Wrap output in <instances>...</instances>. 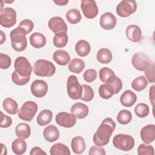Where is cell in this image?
<instances>
[{
	"mask_svg": "<svg viewBox=\"0 0 155 155\" xmlns=\"http://www.w3.org/2000/svg\"><path fill=\"white\" fill-rule=\"evenodd\" d=\"M115 128L116 124L111 118L104 119L93 136V140L94 144L100 147L106 145L109 142Z\"/></svg>",
	"mask_w": 155,
	"mask_h": 155,
	"instance_id": "6da1fadb",
	"label": "cell"
},
{
	"mask_svg": "<svg viewBox=\"0 0 155 155\" xmlns=\"http://www.w3.org/2000/svg\"><path fill=\"white\" fill-rule=\"evenodd\" d=\"M26 35L25 31L19 27L10 32L11 45L13 50L16 51H22L26 48L27 46Z\"/></svg>",
	"mask_w": 155,
	"mask_h": 155,
	"instance_id": "7a4b0ae2",
	"label": "cell"
},
{
	"mask_svg": "<svg viewBox=\"0 0 155 155\" xmlns=\"http://www.w3.org/2000/svg\"><path fill=\"white\" fill-rule=\"evenodd\" d=\"M34 73L40 77H50L56 71L54 65L50 61L45 59L37 60L33 65Z\"/></svg>",
	"mask_w": 155,
	"mask_h": 155,
	"instance_id": "3957f363",
	"label": "cell"
},
{
	"mask_svg": "<svg viewBox=\"0 0 155 155\" xmlns=\"http://www.w3.org/2000/svg\"><path fill=\"white\" fill-rule=\"evenodd\" d=\"M113 144L114 147L120 150L128 151L133 148L134 140L132 136L128 134H119L113 137Z\"/></svg>",
	"mask_w": 155,
	"mask_h": 155,
	"instance_id": "277c9868",
	"label": "cell"
},
{
	"mask_svg": "<svg viewBox=\"0 0 155 155\" xmlns=\"http://www.w3.org/2000/svg\"><path fill=\"white\" fill-rule=\"evenodd\" d=\"M38 108V107L36 102L31 101H27L18 110V117L22 120L30 122L34 118Z\"/></svg>",
	"mask_w": 155,
	"mask_h": 155,
	"instance_id": "5b68a950",
	"label": "cell"
},
{
	"mask_svg": "<svg viewBox=\"0 0 155 155\" xmlns=\"http://www.w3.org/2000/svg\"><path fill=\"white\" fill-rule=\"evenodd\" d=\"M82 91V85L79 84L76 76L70 75L67 82V92L68 96L74 100L81 99Z\"/></svg>",
	"mask_w": 155,
	"mask_h": 155,
	"instance_id": "8992f818",
	"label": "cell"
},
{
	"mask_svg": "<svg viewBox=\"0 0 155 155\" xmlns=\"http://www.w3.org/2000/svg\"><path fill=\"white\" fill-rule=\"evenodd\" d=\"M16 22V11L11 7H5L1 10L0 24L5 28L13 27Z\"/></svg>",
	"mask_w": 155,
	"mask_h": 155,
	"instance_id": "52a82bcc",
	"label": "cell"
},
{
	"mask_svg": "<svg viewBox=\"0 0 155 155\" xmlns=\"http://www.w3.org/2000/svg\"><path fill=\"white\" fill-rule=\"evenodd\" d=\"M137 9V3L133 0H123L116 7V13L118 16L125 18L134 13Z\"/></svg>",
	"mask_w": 155,
	"mask_h": 155,
	"instance_id": "ba28073f",
	"label": "cell"
},
{
	"mask_svg": "<svg viewBox=\"0 0 155 155\" xmlns=\"http://www.w3.org/2000/svg\"><path fill=\"white\" fill-rule=\"evenodd\" d=\"M15 71L21 76H30L32 67L28 59L24 56L18 57L14 63Z\"/></svg>",
	"mask_w": 155,
	"mask_h": 155,
	"instance_id": "9c48e42d",
	"label": "cell"
},
{
	"mask_svg": "<svg viewBox=\"0 0 155 155\" xmlns=\"http://www.w3.org/2000/svg\"><path fill=\"white\" fill-rule=\"evenodd\" d=\"M132 65L139 71H145L151 64L149 57L142 52L134 54L131 59Z\"/></svg>",
	"mask_w": 155,
	"mask_h": 155,
	"instance_id": "30bf717a",
	"label": "cell"
},
{
	"mask_svg": "<svg viewBox=\"0 0 155 155\" xmlns=\"http://www.w3.org/2000/svg\"><path fill=\"white\" fill-rule=\"evenodd\" d=\"M83 14L88 19L94 18L98 14V7L94 0H85L81 2Z\"/></svg>",
	"mask_w": 155,
	"mask_h": 155,
	"instance_id": "8fae6325",
	"label": "cell"
},
{
	"mask_svg": "<svg viewBox=\"0 0 155 155\" xmlns=\"http://www.w3.org/2000/svg\"><path fill=\"white\" fill-rule=\"evenodd\" d=\"M55 120L59 126L65 128H71L75 125L76 117L72 113L60 112L56 114Z\"/></svg>",
	"mask_w": 155,
	"mask_h": 155,
	"instance_id": "7c38bea8",
	"label": "cell"
},
{
	"mask_svg": "<svg viewBox=\"0 0 155 155\" xmlns=\"http://www.w3.org/2000/svg\"><path fill=\"white\" fill-rule=\"evenodd\" d=\"M30 90L35 97H42L48 91V85L45 81L37 79L32 82L30 86Z\"/></svg>",
	"mask_w": 155,
	"mask_h": 155,
	"instance_id": "4fadbf2b",
	"label": "cell"
},
{
	"mask_svg": "<svg viewBox=\"0 0 155 155\" xmlns=\"http://www.w3.org/2000/svg\"><path fill=\"white\" fill-rule=\"evenodd\" d=\"M50 29L56 33L67 31V25L64 19L59 16H54L51 18L48 23Z\"/></svg>",
	"mask_w": 155,
	"mask_h": 155,
	"instance_id": "5bb4252c",
	"label": "cell"
},
{
	"mask_svg": "<svg viewBox=\"0 0 155 155\" xmlns=\"http://www.w3.org/2000/svg\"><path fill=\"white\" fill-rule=\"evenodd\" d=\"M99 22L102 28L107 30H110L115 27L116 25V18L113 13L106 12L101 16Z\"/></svg>",
	"mask_w": 155,
	"mask_h": 155,
	"instance_id": "9a60e30c",
	"label": "cell"
},
{
	"mask_svg": "<svg viewBox=\"0 0 155 155\" xmlns=\"http://www.w3.org/2000/svg\"><path fill=\"white\" fill-rule=\"evenodd\" d=\"M142 140L148 144L153 142L155 139V127L153 124L147 125L143 127L140 133Z\"/></svg>",
	"mask_w": 155,
	"mask_h": 155,
	"instance_id": "2e32d148",
	"label": "cell"
},
{
	"mask_svg": "<svg viewBox=\"0 0 155 155\" xmlns=\"http://www.w3.org/2000/svg\"><path fill=\"white\" fill-rule=\"evenodd\" d=\"M71 113L74 114L78 119H84L87 116L89 109L87 105L81 102L74 104L70 109Z\"/></svg>",
	"mask_w": 155,
	"mask_h": 155,
	"instance_id": "e0dca14e",
	"label": "cell"
},
{
	"mask_svg": "<svg viewBox=\"0 0 155 155\" xmlns=\"http://www.w3.org/2000/svg\"><path fill=\"white\" fill-rule=\"evenodd\" d=\"M125 33L127 38L131 42H137L142 38V31L140 27L136 25H130L127 27Z\"/></svg>",
	"mask_w": 155,
	"mask_h": 155,
	"instance_id": "ac0fdd59",
	"label": "cell"
},
{
	"mask_svg": "<svg viewBox=\"0 0 155 155\" xmlns=\"http://www.w3.org/2000/svg\"><path fill=\"white\" fill-rule=\"evenodd\" d=\"M43 136L45 140L49 142H53L59 137V131L58 128L53 125L47 126L43 131Z\"/></svg>",
	"mask_w": 155,
	"mask_h": 155,
	"instance_id": "d6986e66",
	"label": "cell"
},
{
	"mask_svg": "<svg viewBox=\"0 0 155 155\" xmlns=\"http://www.w3.org/2000/svg\"><path fill=\"white\" fill-rule=\"evenodd\" d=\"M137 100L136 94L130 90H125L120 97L121 104L126 107H130L134 105Z\"/></svg>",
	"mask_w": 155,
	"mask_h": 155,
	"instance_id": "ffe728a7",
	"label": "cell"
},
{
	"mask_svg": "<svg viewBox=\"0 0 155 155\" xmlns=\"http://www.w3.org/2000/svg\"><path fill=\"white\" fill-rule=\"evenodd\" d=\"M71 147L75 154H80L84 152L86 148L84 139L81 136H76L71 140Z\"/></svg>",
	"mask_w": 155,
	"mask_h": 155,
	"instance_id": "44dd1931",
	"label": "cell"
},
{
	"mask_svg": "<svg viewBox=\"0 0 155 155\" xmlns=\"http://www.w3.org/2000/svg\"><path fill=\"white\" fill-rule=\"evenodd\" d=\"M54 61L59 65H66L70 61V54L65 50H58L53 54Z\"/></svg>",
	"mask_w": 155,
	"mask_h": 155,
	"instance_id": "7402d4cb",
	"label": "cell"
},
{
	"mask_svg": "<svg viewBox=\"0 0 155 155\" xmlns=\"http://www.w3.org/2000/svg\"><path fill=\"white\" fill-rule=\"evenodd\" d=\"M46 41L45 36L41 33L36 32L30 36V43L36 48H41L45 46Z\"/></svg>",
	"mask_w": 155,
	"mask_h": 155,
	"instance_id": "603a6c76",
	"label": "cell"
},
{
	"mask_svg": "<svg viewBox=\"0 0 155 155\" xmlns=\"http://www.w3.org/2000/svg\"><path fill=\"white\" fill-rule=\"evenodd\" d=\"M90 50L91 47L90 44L85 40H80L76 44L75 51L81 57L87 56L90 53Z\"/></svg>",
	"mask_w": 155,
	"mask_h": 155,
	"instance_id": "cb8c5ba5",
	"label": "cell"
},
{
	"mask_svg": "<svg viewBox=\"0 0 155 155\" xmlns=\"http://www.w3.org/2000/svg\"><path fill=\"white\" fill-rule=\"evenodd\" d=\"M12 149L16 154H23L27 150V143L23 139L18 137V139H16L13 141Z\"/></svg>",
	"mask_w": 155,
	"mask_h": 155,
	"instance_id": "d4e9b609",
	"label": "cell"
},
{
	"mask_svg": "<svg viewBox=\"0 0 155 155\" xmlns=\"http://www.w3.org/2000/svg\"><path fill=\"white\" fill-rule=\"evenodd\" d=\"M15 133L19 138L26 139L30 135L31 128L26 123H19L16 127Z\"/></svg>",
	"mask_w": 155,
	"mask_h": 155,
	"instance_id": "484cf974",
	"label": "cell"
},
{
	"mask_svg": "<svg viewBox=\"0 0 155 155\" xmlns=\"http://www.w3.org/2000/svg\"><path fill=\"white\" fill-rule=\"evenodd\" d=\"M3 108L8 114H15L18 112V105L17 102L10 97L4 99L2 103Z\"/></svg>",
	"mask_w": 155,
	"mask_h": 155,
	"instance_id": "4316f807",
	"label": "cell"
},
{
	"mask_svg": "<svg viewBox=\"0 0 155 155\" xmlns=\"http://www.w3.org/2000/svg\"><path fill=\"white\" fill-rule=\"evenodd\" d=\"M53 117V113L49 110H42L37 116V123L41 126H45L51 122Z\"/></svg>",
	"mask_w": 155,
	"mask_h": 155,
	"instance_id": "83f0119b",
	"label": "cell"
},
{
	"mask_svg": "<svg viewBox=\"0 0 155 155\" xmlns=\"http://www.w3.org/2000/svg\"><path fill=\"white\" fill-rule=\"evenodd\" d=\"M97 60L102 64H108L112 60V53L106 48H101L97 53Z\"/></svg>",
	"mask_w": 155,
	"mask_h": 155,
	"instance_id": "f1b7e54d",
	"label": "cell"
},
{
	"mask_svg": "<svg viewBox=\"0 0 155 155\" xmlns=\"http://www.w3.org/2000/svg\"><path fill=\"white\" fill-rule=\"evenodd\" d=\"M50 153L51 155H70L69 148L62 143L54 144L50 148Z\"/></svg>",
	"mask_w": 155,
	"mask_h": 155,
	"instance_id": "f546056e",
	"label": "cell"
},
{
	"mask_svg": "<svg viewBox=\"0 0 155 155\" xmlns=\"http://www.w3.org/2000/svg\"><path fill=\"white\" fill-rule=\"evenodd\" d=\"M85 62L82 59L75 58L71 61L68 65V70L74 73H80L85 68Z\"/></svg>",
	"mask_w": 155,
	"mask_h": 155,
	"instance_id": "4dcf8cb0",
	"label": "cell"
},
{
	"mask_svg": "<svg viewBox=\"0 0 155 155\" xmlns=\"http://www.w3.org/2000/svg\"><path fill=\"white\" fill-rule=\"evenodd\" d=\"M68 38L67 33L61 32L56 33L53 37V42L57 48H62L65 47L68 42Z\"/></svg>",
	"mask_w": 155,
	"mask_h": 155,
	"instance_id": "1f68e13d",
	"label": "cell"
},
{
	"mask_svg": "<svg viewBox=\"0 0 155 155\" xmlns=\"http://www.w3.org/2000/svg\"><path fill=\"white\" fill-rule=\"evenodd\" d=\"M65 17L68 22L72 24L79 22L82 18L79 10L76 8H71L68 10L65 14Z\"/></svg>",
	"mask_w": 155,
	"mask_h": 155,
	"instance_id": "d6a6232c",
	"label": "cell"
},
{
	"mask_svg": "<svg viewBox=\"0 0 155 155\" xmlns=\"http://www.w3.org/2000/svg\"><path fill=\"white\" fill-rule=\"evenodd\" d=\"M99 74L100 80L105 84L109 82L116 76L114 71L108 67L102 68L99 70Z\"/></svg>",
	"mask_w": 155,
	"mask_h": 155,
	"instance_id": "836d02e7",
	"label": "cell"
},
{
	"mask_svg": "<svg viewBox=\"0 0 155 155\" xmlns=\"http://www.w3.org/2000/svg\"><path fill=\"white\" fill-rule=\"evenodd\" d=\"M148 85V81L143 76H139L135 78L131 82V87L137 91H140L144 90Z\"/></svg>",
	"mask_w": 155,
	"mask_h": 155,
	"instance_id": "e575fe53",
	"label": "cell"
},
{
	"mask_svg": "<svg viewBox=\"0 0 155 155\" xmlns=\"http://www.w3.org/2000/svg\"><path fill=\"white\" fill-rule=\"evenodd\" d=\"M132 119V114L128 110H122L120 111L117 116V122L122 125H126L130 122Z\"/></svg>",
	"mask_w": 155,
	"mask_h": 155,
	"instance_id": "d590c367",
	"label": "cell"
},
{
	"mask_svg": "<svg viewBox=\"0 0 155 155\" xmlns=\"http://www.w3.org/2000/svg\"><path fill=\"white\" fill-rule=\"evenodd\" d=\"M106 84L110 87L114 94H117L122 88V82L121 79L116 76L111 81L106 83Z\"/></svg>",
	"mask_w": 155,
	"mask_h": 155,
	"instance_id": "8d00e7d4",
	"label": "cell"
},
{
	"mask_svg": "<svg viewBox=\"0 0 155 155\" xmlns=\"http://www.w3.org/2000/svg\"><path fill=\"white\" fill-rule=\"evenodd\" d=\"M82 91L81 99L85 102L91 101L94 97V91L93 88L90 85L86 84L82 85Z\"/></svg>",
	"mask_w": 155,
	"mask_h": 155,
	"instance_id": "74e56055",
	"label": "cell"
},
{
	"mask_svg": "<svg viewBox=\"0 0 155 155\" xmlns=\"http://www.w3.org/2000/svg\"><path fill=\"white\" fill-rule=\"evenodd\" d=\"M134 112L137 116L140 118L147 117L150 112L149 107L145 103H139L134 108Z\"/></svg>",
	"mask_w": 155,
	"mask_h": 155,
	"instance_id": "f35d334b",
	"label": "cell"
},
{
	"mask_svg": "<svg viewBox=\"0 0 155 155\" xmlns=\"http://www.w3.org/2000/svg\"><path fill=\"white\" fill-rule=\"evenodd\" d=\"M12 79L15 84L18 85H24L28 82L30 79V76H21L16 71H15L12 74Z\"/></svg>",
	"mask_w": 155,
	"mask_h": 155,
	"instance_id": "ab89813d",
	"label": "cell"
},
{
	"mask_svg": "<svg viewBox=\"0 0 155 155\" xmlns=\"http://www.w3.org/2000/svg\"><path fill=\"white\" fill-rule=\"evenodd\" d=\"M99 94L100 96L104 99H110L114 94L111 90L106 84L100 85L99 88Z\"/></svg>",
	"mask_w": 155,
	"mask_h": 155,
	"instance_id": "60d3db41",
	"label": "cell"
},
{
	"mask_svg": "<svg viewBox=\"0 0 155 155\" xmlns=\"http://www.w3.org/2000/svg\"><path fill=\"white\" fill-rule=\"evenodd\" d=\"M137 154L139 155H154V150L151 145L141 143L137 148Z\"/></svg>",
	"mask_w": 155,
	"mask_h": 155,
	"instance_id": "b9f144b4",
	"label": "cell"
},
{
	"mask_svg": "<svg viewBox=\"0 0 155 155\" xmlns=\"http://www.w3.org/2000/svg\"><path fill=\"white\" fill-rule=\"evenodd\" d=\"M18 27L22 28L25 31L26 34L27 35L28 33H30L32 31V30L34 27V24H33V22L31 20L26 19L22 20L19 23Z\"/></svg>",
	"mask_w": 155,
	"mask_h": 155,
	"instance_id": "7bdbcfd3",
	"label": "cell"
},
{
	"mask_svg": "<svg viewBox=\"0 0 155 155\" xmlns=\"http://www.w3.org/2000/svg\"><path fill=\"white\" fill-rule=\"evenodd\" d=\"M12 60L9 56L4 53H0V68L5 70L7 69L11 65Z\"/></svg>",
	"mask_w": 155,
	"mask_h": 155,
	"instance_id": "ee69618b",
	"label": "cell"
},
{
	"mask_svg": "<svg viewBox=\"0 0 155 155\" xmlns=\"http://www.w3.org/2000/svg\"><path fill=\"white\" fill-rule=\"evenodd\" d=\"M83 78L86 82H91L96 79L97 71L94 69H88L84 72Z\"/></svg>",
	"mask_w": 155,
	"mask_h": 155,
	"instance_id": "f6af8a7d",
	"label": "cell"
},
{
	"mask_svg": "<svg viewBox=\"0 0 155 155\" xmlns=\"http://www.w3.org/2000/svg\"><path fill=\"white\" fill-rule=\"evenodd\" d=\"M145 74L148 81L151 83L155 82V75H154V64L151 63L149 67L145 70Z\"/></svg>",
	"mask_w": 155,
	"mask_h": 155,
	"instance_id": "bcb514c9",
	"label": "cell"
},
{
	"mask_svg": "<svg viewBox=\"0 0 155 155\" xmlns=\"http://www.w3.org/2000/svg\"><path fill=\"white\" fill-rule=\"evenodd\" d=\"M1 128H8L10 127L12 124V118L7 116L4 115L2 111H1Z\"/></svg>",
	"mask_w": 155,
	"mask_h": 155,
	"instance_id": "7dc6e473",
	"label": "cell"
},
{
	"mask_svg": "<svg viewBox=\"0 0 155 155\" xmlns=\"http://www.w3.org/2000/svg\"><path fill=\"white\" fill-rule=\"evenodd\" d=\"M89 155H96V154H99V155H105L106 153L105 151V149L102 148V147L97 146V145H93L92 146L88 153Z\"/></svg>",
	"mask_w": 155,
	"mask_h": 155,
	"instance_id": "c3c4849f",
	"label": "cell"
},
{
	"mask_svg": "<svg viewBox=\"0 0 155 155\" xmlns=\"http://www.w3.org/2000/svg\"><path fill=\"white\" fill-rule=\"evenodd\" d=\"M30 155H41V154H47V153L44 151L40 147H33L30 153Z\"/></svg>",
	"mask_w": 155,
	"mask_h": 155,
	"instance_id": "681fc988",
	"label": "cell"
},
{
	"mask_svg": "<svg viewBox=\"0 0 155 155\" xmlns=\"http://www.w3.org/2000/svg\"><path fill=\"white\" fill-rule=\"evenodd\" d=\"M154 87H155L154 85H152L150 88V93H149L150 100V102H151V105L153 107L154 106V102H155V97H154V96H155V94H154L155 90H154Z\"/></svg>",
	"mask_w": 155,
	"mask_h": 155,
	"instance_id": "f907efd6",
	"label": "cell"
},
{
	"mask_svg": "<svg viewBox=\"0 0 155 155\" xmlns=\"http://www.w3.org/2000/svg\"><path fill=\"white\" fill-rule=\"evenodd\" d=\"M53 2L56 4L58 5H65L68 2V1H62V0H60V1H53Z\"/></svg>",
	"mask_w": 155,
	"mask_h": 155,
	"instance_id": "816d5d0a",
	"label": "cell"
},
{
	"mask_svg": "<svg viewBox=\"0 0 155 155\" xmlns=\"http://www.w3.org/2000/svg\"><path fill=\"white\" fill-rule=\"evenodd\" d=\"M1 44H2L5 41V35L2 30L1 31Z\"/></svg>",
	"mask_w": 155,
	"mask_h": 155,
	"instance_id": "f5cc1de1",
	"label": "cell"
}]
</instances>
